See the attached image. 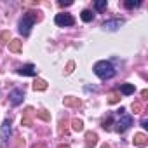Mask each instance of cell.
<instances>
[{"mask_svg": "<svg viewBox=\"0 0 148 148\" xmlns=\"http://www.w3.org/2000/svg\"><path fill=\"white\" fill-rule=\"evenodd\" d=\"M38 19H40L38 12L28 11V12L23 16V19L19 21V33H21L23 37H28V35H30V30H32V26H33V23L38 21Z\"/></svg>", "mask_w": 148, "mask_h": 148, "instance_id": "obj_1", "label": "cell"}, {"mask_svg": "<svg viewBox=\"0 0 148 148\" xmlns=\"http://www.w3.org/2000/svg\"><path fill=\"white\" fill-rule=\"evenodd\" d=\"M94 73H96L99 79L108 80V79H113V77H115V68H113V64L108 63V61H98V63L94 64Z\"/></svg>", "mask_w": 148, "mask_h": 148, "instance_id": "obj_2", "label": "cell"}, {"mask_svg": "<svg viewBox=\"0 0 148 148\" xmlns=\"http://www.w3.org/2000/svg\"><path fill=\"white\" fill-rule=\"evenodd\" d=\"M115 125H117V127H115L117 132H125V131L132 125V117H131V115H122V117L117 120Z\"/></svg>", "mask_w": 148, "mask_h": 148, "instance_id": "obj_3", "label": "cell"}, {"mask_svg": "<svg viewBox=\"0 0 148 148\" xmlns=\"http://www.w3.org/2000/svg\"><path fill=\"white\" fill-rule=\"evenodd\" d=\"M54 21H56V25L58 26H73L75 25V19H73L70 14H56V18H54Z\"/></svg>", "mask_w": 148, "mask_h": 148, "instance_id": "obj_4", "label": "cell"}, {"mask_svg": "<svg viewBox=\"0 0 148 148\" xmlns=\"http://www.w3.org/2000/svg\"><path fill=\"white\" fill-rule=\"evenodd\" d=\"M23 98H25V92H23L21 89H12L11 94H9V101H11V105H14V106L21 105V103H23Z\"/></svg>", "mask_w": 148, "mask_h": 148, "instance_id": "obj_5", "label": "cell"}, {"mask_svg": "<svg viewBox=\"0 0 148 148\" xmlns=\"http://www.w3.org/2000/svg\"><path fill=\"white\" fill-rule=\"evenodd\" d=\"M18 73L19 75H25V77H33V75H37V68L33 64H25L18 70Z\"/></svg>", "mask_w": 148, "mask_h": 148, "instance_id": "obj_6", "label": "cell"}, {"mask_svg": "<svg viewBox=\"0 0 148 148\" xmlns=\"http://www.w3.org/2000/svg\"><path fill=\"white\" fill-rule=\"evenodd\" d=\"M122 25H124L122 19H112V21H105V23H103V28H105V30H110V32H115V30H119Z\"/></svg>", "mask_w": 148, "mask_h": 148, "instance_id": "obj_7", "label": "cell"}, {"mask_svg": "<svg viewBox=\"0 0 148 148\" xmlns=\"http://www.w3.org/2000/svg\"><path fill=\"white\" fill-rule=\"evenodd\" d=\"M132 141H134V145H136V146H146V145H148V138H146V134H143V132L134 134Z\"/></svg>", "mask_w": 148, "mask_h": 148, "instance_id": "obj_8", "label": "cell"}, {"mask_svg": "<svg viewBox=\"0 0 148 148\" xmlns=\"http://www.w3.org/2000/svg\"><path fill=\"white\" fill-rule=\"evenodd\" d=\"M98 143V134L96 132H86V145L91 148Z\"/></svg>", "mask_w": 148, "mask_h": 148, "instance_id": "obj_9", "label": "cell"}, {"mask_svg": "<svg viewBox=\"0 0 148 148\" xmlns=\"http://www.w3.org/2000/svg\"><path fill=\"white\" fill-rule=\"evenodd\" d=\"M21 45H23L21 40H18V38H16V40H11V42H9V51H11V52H19V51H21Z\"/></svg>", "mask_w": 148, "mask_h": 148, "instance_id": "obj_10", "label": "cell"}, {"mask_svg": "<svg viewBox=\"0 0 148 148\" xmlns=\"http://www.w3.org/2000/svg\"><path fill=\"white\" fill-rule=\"evenodd\" d=\"M134 91H136V87H134L132 84H122V86H120V92H122V94H125V96L132 94Z\"/></svg>", "mask_w": 148, "mask_h": 148, "instance_id": "obj_11", "label": "cell"}, {"mask_svg": "<svg viewBox=\"0 0 148 148\" xmlns=\"http://www.w3.org/2000/svg\"><path fill=\"white\" fill-rule=\"evenodd\" d=\"M33 89H35V91H45V89H47V82L42 80V79H37V80L33 82Z\"/></svg>", "mask_w": 148, "mask_h": 148, "instance_id": "obj_12", "label": "cell"}, {"mask_svg": "<svg viewBox=\"0 0 148 148\" xmlns=\"http://www.w3.org/2000/svg\"><path fill=\"white\" fill-rule=\"evenodd\" d=\"M80 18H82V21H86V23H91V21L94 19V14H92V11H89V9H86V11H82V14H80Z\"/></svg>", "mask_w": 148, "mask_h": 148, "instance_id": "obj_13", "label": "cell"}, {"mask_svg": "<svg viewBox=\"0 0 148 148\" xmlns=\"http://www.w3.org/2000/svg\"><path fill=\"white\" fill-rule=\"evenodd\" d=\"M11 134V120L7 119V120H4V124H2V138H7Z\"/></svg>", "mask_w": 148, "mask_h": 148, "instance_id": "obj_14", "label": "cell"}, {"mask_svg": "<svg viewBox=\"0 0 148 148\" xmlns=\"http://www.w3.org/2000/svg\"><path fill=\"white\" fill-rule=\"evenodd\" d=\"M71 129L73 131H84V122L80 119H73L71 120Z\"/></svg>", "mask_w": 148, "mask_h": 148, "instance_id": "obj_15", "label": "cell"}, {"mask_svg": "<svg viewBox=\"0 0 148 148\" xmlns=\"http://www.w3.org/2000/svg\"><path fill=\"white\" fill-rule=\"evenodd\" d=\"M64 106H80L79 98H64Z\"/></svg>", "mask_w": 148, "mask_h": 148, "instance_id": "obj_16", "label": "cell"}, {"mask_svg": "<svg viewBox=\"0 0 148 148\" xmlns=\"http://www.w3.org/2000/svg\"><path fill=\"white\" fill-rule=\"evenodd\" d=\"M141 2H139V0H134V2H132V0H127V2H124V5L127 7V9H132V7H138Z\"/></svg>", "mask_w": 148, "mask_h": 148, "instance_id": "obj_17", "label": "cell"}, {"mask_svg": "<svg viewBox=\"0 0 148 148\" xmlns=\"http://www.w3.org/2000/svg\"><path fill=\"white\" fill-rule=\"evenodd\" d=\"M112 122H113V120H112V117H110V119H106V120L101 124V127H103L105 131H110V129H112Z\"/></svg>", "mask_w": 148, "mask_h": 148, "instance_id": "obj_18", "label": "cell"}, {"mask_svg": "<svg viewBox=\"0 0 148 148\" xmlns=\"http://www.w3.org/2000/svg\"><path fill=\"white\" fill-rule=\"evenodd\" d=\"M94 7H96L98 11H101V9H105V7H106V0H98V2L94 4Z\"/></svg>", "mask_w": 148, "mask_h": 148, "instance_id": "obj_19", "label": "cell"}, {"mask_svg": "<svg viewBox=\"0 0 148 148\" xmlns=\"http://www.w3.org/2000/svg\"><path fill=\"white\" fill-rule=\"evenodd\" d=\"M119 99H120V98H119V94H117V92H112V94H110V98H108V103H117Z\"/></svg>", "mask_w": 148, "mask_h": 148, "instance_id": "obj_20", "label": "cell"}, {"mask_svg": "<svg viewBox=\"0 0 148 148\" xmlns=\"http://www.w3.org/2000/svg\"><path fill=\"white\" fill-rule=\"evenodd\" d=\"M132 110H134V113H141V103L139 101L132 103Z\"/></svg>", "mask_w": 148, "mask_h": 148, "instance_id": "obj_21", "label": "cell"}, {"mask_svg": "<svg viewBox=\"0 0 148 148\" xmlns=\"http://www.w3.org/2000/svg\"><path fill=\"white\" fill-rule=\"evenodd\" d=\"M37 115H38L40 119H44V120H49V119H51V115H49L47 112H37Z\"/></svg>", "mask_w": 148, "mask_h": 148, "instance_id": "obj_22", "label": "cell"}, {"mask_svg": "<svg viewBox=\"0 0 148 148\" xmlns=\"http://www.w3.org/2000/svg\"><path fill=\"white\" fill-rule=\"evenodd\" d=\"M0 38H2V42H7V40H9V32H2Z\"/></svg>", "mask_w": 148, "mask_h": 148, "instance_id": "obj_23", "label": "cell"}, {"mask_svg": "<svg viewBox=\"0 0 148 148\" xmlns=\"http://www.w3.org/2000/svg\"><path fill=\"white\" fill-rule=\"evenodd\" d=\"M21 124H23V125H32V120H30L28 117H25V119L21 120Z\"/></svg>", "mask_w": 148, "mask_h": 148, "instance_id": "obj_24", "label": "cell"}, {"mask_svg": "<svg viewBox=\"0 0 148 148\" xmlns=\"http://www.w3.org/2000/svg\"><path fill=\"white\" fill-rule=\"evenodd\" d=\"M71 70H73V63H68V66H66V73H71Z\"/></svg>", "mask_w": 148, "mask_h": 148, "instance_id": "obj_25", "label": "cell"}, {"mask_svg": "<svg viewBox=\"0 0 148 148\" xmlns=\"http://www.w3.org/2000/svg\"><path fill=\"white\" fill-rule=\"evenodd\" d=\"M141 125H143L145 129H148V120H146V119H143V120H141Z\"/></svg>", "mask_w": 148, "mask_h": 148, "instance_id": "obj_26", "label": "cell"}, {"mask_svg": "<svg viewBox=\"0 0 148 148\" xmlns=\"http://www.w3.org/2000/svg\"><path fill=\"white\" fill-rule=\"evenodd\" d=\"M59 5H61V7H64V5H71V2H59Z\"/></svg>", "mask_w": 148, "mask_h": 148, "instance_id": "obj_27", "label": "cell"}, {"mask_svg": "<svg viewBox=\"0 0 148 148\" xmlns=\"http://www.w3.org/2000/svg\"><path fill=\"white\" fill-rule=\"evenodd\" d=\"M101 148H110V145H106V143H105V145H101Z\"/></svg>", "mask_w": 148, "mask_h": 148, "instance_id": "obj_28", "label": "cell"}]
</instances>
